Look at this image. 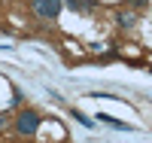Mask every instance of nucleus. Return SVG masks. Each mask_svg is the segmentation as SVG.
<instances>
[{
  "instance_id": "obj_1",
  "label": "nucleus",
  "mask_w": 152,
  "mask_h": 143,
  "mask_svg": "<svg viewBox=\"0 0 152 143\" xmlns=\"http://www.w3.org/2000/svg\"><path fill=\"white\" fill-rule=\"evenodd\" d=\"M15 128H18V134H37V128H40V113H34V110H21L18 113V119H15Z\"/></svg>"
},
{
  "instance_id": "obj_2",
  "label": "nucleus",
  "mask_w": 152,
  "mask_h": 143,
  "mask_svg": "<svg viewBox=\"0 0 152 143\" xmlns=\"http://www.w3.org/2000/svg\"><path fill=\"white\" fill-rule=\"evenodd\" d=\"M61 6H64V0H34V12L43 18H58Z\"/></svg>"
},
{
  "instance_id": "obj_3",
  "label": "nucleus",
  "mask_w": 152,
  "mask_h": 143,
  "mask_svg": "<svg viewBox=\"0 0 152 143\" xmlns=\"http://www.w3.org/2000/svg\"><path fill=\"white\" fill-rule=\"evenodd\" d=\"M64 3H67L73 12H88V9H94V0H64Z\"/></svg>"
},
{
  "instance_id": "obj_4",
  "label": "nucleus",
  "mask_w": 152,
  "mask_h": 143,
  "mask_svg": "<svg viewBox=\"0 0 152 143\" xmlns=\"http://www.w3.org/2000/svg\"><path fill=\"white\" fill-rule=\"evenodd\" d=\"M97 119H100V122H107V125H113V128H122V131H128V125H125V122H119V119H113V116H107V113H100Z\"/></svg>"
},
{
  "instance_id": "obj_5",
  "label": "nucleus",
  "mask_w": 152,
  "mask_h": 143,
  "mask_svg": "<svg viewBox=\"0 0 152 143\" xmlns=\"http://www.w3.org/2000/svg\"><path fill=\"white\" fill-rule=\"evenodd\" d=\"M134 21H137V18H134V15H128V12H122V15H119V24H122V28H131Z\"/></svg>"
},
{
  "instance_id": "obj_6",
  "label": "nucleus",
  "mask_w": 152,
  "mask_h": 143,
  "mask_svg": "<svg viewBox=\"0 0 152 143\" xmlns=\"http://www.w3.org/2000/svg\"><path fill=\"white\" fill-rule=\"evenodd\" d=\"M73 119H79V122H82V125H85V128H91V119H85V116H82V113H79V110H73Z\"/></svg>"
},
{
  "instance_id": "obj_7",
  "label": "nucleus",
  "mask_w": 152,
  "mask_h": 143,
  "mask_svg": "<svg viewBox=\"0 0 152 143\" xmlns=\"http://www.w3.org/2000/svg\"><path fill=\"white\" fill-rule=\"evenodd\" d=\"M131 6H146V0H128Z\"/></svg>"
},
{
  "instance_id": "obj_8",
  "label": "nucleus",
  "mask_w": 152,
  "mask_h": 143,
  "mask_svg": "<svg viewBox=\"0 0 152 143\" xmlns=\"http://www.w3.org/2000/svg\"><path fill=\"white\" fill-rule=\"evenodd\" d=\"M3 125H6V116H3V113H0V128H3Z\"/></svg>"
}]
</instances>
